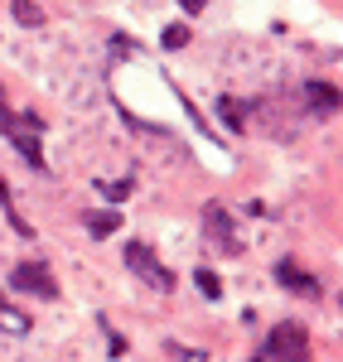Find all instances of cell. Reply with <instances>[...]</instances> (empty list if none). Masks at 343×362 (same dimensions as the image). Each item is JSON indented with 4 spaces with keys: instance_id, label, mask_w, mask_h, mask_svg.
<instances>
[{
    "instance_id": "cell-1",
    "label": "cell",
    "mask_w": 343,
    "mask_h": 362,
    "mask_svg": "<svg viewBox=\"0 0 343 362\" xmlns=\"http://www.w3.org/2000/svg\"><path fill=\"white\" fill-rule=\"evenodd\" d=\"M0 136L10 140L20 155H25V165L34 169V174H49V160H44V145H39V136H44V121L34 112H10L5 107V87H0Z\"/></svg>"
},
{
    "instance_id": "cell-2",
    "label": "cell",
    "mask_w": 343,
    "mask_h": 362,
    "mask_svg": "<svg viewBox=\"0 0 343 362\" xmlns=\"http://www.w3.org/2000/svg\"><path fill=\"white\" fill-rule=\"evenodd\" d=\"M261 362H310V334H305V324H295V319H281L266 343H261Z\"/></svg>"
},
{
    "instance_id": "cell-3",
    "label": "cell",
    "mask_w": 343,
    "mask_h": 362,
    "mask_svg": "<svg viewBox=\"0 0 343 362\" xmlns=\"http://www.w3.org/2000/svg\"><path fill=\"white\" fill-rule=\"evenodd\" d=\"M126 266H131L150 290H160V295H170V290H174V271L155 256L150 242H126Z\"/></svg>"
},
{
    "instance_id": "cell-4",
    "label": "cell",
    "mask_w": 343,
    "mask_h": 362,
    "mask_svg": "<svg viewBox=\"0 0 343 362\" xmlns=\"http://www.w3.org/2000/svg\"><path fill=\"white\" fill-rule=\"evenodd\" d=\"M10 285H15L20 295H34V300H58V280L44 261H20L15 276H10Z\"/></svg>"
},
{
    "instance_id": "cell-5",
    "label": "cell",
    "mask_w": 343,
    "mask_h": 362,
    "mask_svg": "<svg viewBox=\"0 0 343 362\" xmlns=\"http://www.w3.org/2000/svg\"><path fill=\"white\" fill-rule=\"evenodd\" d=\"M203 237L223 251V256H237V251H242L237 227H232V213L223 208V203H208V208H203Z\"/></svg>"
},
{
    "instance_id": "cell-6",
    "label": "cell",
    "mask_w": 343,
    "mask_h": 362,
    "mask_svg": "<svg viewBox=\"0 0 343 362\" xmlns=\"http://www.w3.org/2000/svg\"><path fill=\"white\" fill-rule=\"evenodd\" d=\"M300 92H305V102H310V116H334L339 112V87L334 83H319V78H310V83H300Z\"/></svg>"
},
{
    "instance_id": "cell-7",
    "label": "cell",
    "mask_w": 343,
    "mask_h": 362,
    "mask_svg": "<svg viewBox=\"0 0 343 362\" xmlns=\"http://www.w3.org/2000/svg\"><path fill=\"white\" fill-rule=\"evenodd\" d=\"M276 280H281V290H295L305 300H319V280L310 271H300L295 261H276Z\"/></svg>"
},
{
    "instance_id": "cell-8",
    "label": "cell",
    "mask_w": 343,
    "mask_h": 362,
    "mask_svg": "<svg viewBox=\"0 0 343 362\" xmlns=\"http://www.w3.org/2000/svg\"><path fill=\"white\" fill-rule=\"evenodd\" d=\"M83 227L92 232V237H112V232H121V213L116 208H92V213H83Z\"/></svg>"
},
{
    "instance_id": "cell-9",
    "label": "cell",
    "mask_w": 343,
    "mask_h": 362,
    "mask_svg": "<svg viewBox=\"0 0 343 362\" xmlns=\"http://www.w3.org/2000/svg\"><path fill=\"white\" fill-rule=\"evenodd\" d=\"M0 334H29V314H20L5 295H0Z\"/></svg>"
},
{
    "instance_id": "cell-10",
    "label": "cell",
    "mask_w": 343,
    "mask_h": 362,
    "mask_svg": "<svg viewBox=\"0 0 343 362\" xmlns=\"http://www.w3.org/2000/svg\"><path fill=\"white\" fill-rule=\"evenodd\" d=\"M0 208H5V218H10V227H15L20 237H34V227H29L25 218L15 213V203H10V184H5V179H0Z\"/></svg>"
},
{
    "instance_id": "cell-11",
    "label": "cell",
    "mask_w": 343,
    "mask_h": 362,
    "mask_svg": "<svg viewBox=\"0 0 343 362\" xmlns=\"http://www.w3.org/2000/svg\"><path fill=\"white\" fill-rule=\"evenodd\" d=\"M194 285H199V295H203V300H223V280L213 276L208 266H199V271H194Z\"/></svg>"
},
{
    "instance_id": "cell-12",
    "label": "cell",
    "mask_w": 343,
    "mask_h": 362,
    "mask_svg": "<svg viewBox=\"0 0 343 362\" xmlns=\"http://www.w3.org/2000/svg\"><path fill=\"white\" fill-rule=\"evenodd\" d=\"M218 112H223V121H228V131H242V126H247L242 116L252 112V107H247V102H232V97H223V102H218Z\"/></svg>"
},
{
    "instance_id": "cell-13",
    "label": "cell",
    "mask_w": 343,
    "mask_h": 362,
    "mask_svg": "<svg viewBox=\"0 0 343 362\" xmlns=\"http://www.w3.org/2000/svg\"><path fill=\"white\" fill-rule=\"evenodd\" d=\"M131 189H136V179H116V184H102V179H97V194L112 198V203H121V198L131 194Z\"/></svg>"
},
{
    "instance_id": "cell-14",
    "label": "cell",
    "mask_w": 343,
    "mask_h": 362,
    "mask_svg": "<svg viewBox=\"0 0 343 362\" xmlns=\"http://www.w3.org/2000/svg\"><path fill=\"white\" fill-rule=\"evenodd\" d=\"M15 20H20V25H44V10H39L34 0H15Z\"/></svg>"
},
{
    "instance_id": "cell-15",
    "label": "cell",
    "mask_w": 343,
    "mask_h": 362,
    "mask_svg": "<svg viewBox=\"0 0 343 362\" xmlns=\"http://www.w3.org/2000/svg\"><path fill=\"white\" fill-rule=\"evenodd\" d=\"M160 44H165V49H184V44H189V25H170L160 34Z\"/></svg>"
},
{
    "instance_id": "cell-16",
    "label": "cell",
    "mask_w": 343,
    "mask_h": 362,
    "mask_svg": "<svg viewBox=\"0 0 343 362\" xmlns=\"http://www.w3.org/2000/svg\"><path fill=\"white\" fill-rule=\"evenodd\" d=\"M179 5H184L189 15H199V10H203V5H208V0H179Z\"/></svg>"
}]
</instances>
